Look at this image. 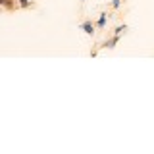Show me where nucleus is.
I'll use <instances>...</instances> for the list:
<instances>
[{
  "label": "nucleus",
  "instance_id": "nucleus-2",
  "mask_svg": "<svg viewBox=\"0 0 154 154\" xmlns=\"http://www.w3.org/2000/svg\"><path fill=\"white\" fill-rule=\"evenodd\" d=\"M119 38H122V37L112 35V37H108V38H106V41H104V42H102V45H100L98 48H110V50H112V48H116V46L119 45Z\"/></svg>",
  "mask_w": 154,
  "mask_h": 154
},
{
  "label": "nucleus",
  "instance_id": "nucleus-1",
  "mask_svg": "<svg viewBox=\"0 0 154 154\" xmlns=\"http://www.w3.org/2000/svg\"><path fill=\"white\" fill-rule=\"evenodd\" d=\"M79 29L85 33L87 37H93L94 33H96V23H93V19H91V17H87V19H83V21L79 23Z\"/></svg>",
  "mask_w": 154,
  "mask_h": 154
},
{
  "label": "nucleus",
  "instance_id": "nucleus-5",
  "mask_svg": "<svg viewBox=\"0 0 154 154\" xmlns=\"http://www.w3.org/2000/svg\"><path fill=\"white\" fill-rule=\"evenodd\" d=\"M17 6L19 10H31V8H37V2L35 0H17Z\"/></svg>",
  "mask_w": 154,
  "mask_h": 154
},
{
  "label": "nucleus",
  "instance_id": "nucleus-7",
  "mask_svg": "<svg viewBox=\"0 0 154 154\" xmlns=\"http://www.w3.org/2000/svg\"><path fill=\"white\" fill-rule=\"evenodd\" d=\"M125 31H127V25H125V23H123V25H118V27H116L114 29V35H118V37H122L123 35V33Z\"/></svg>",
  "mask_w": 154,
  "mask_h": 154
},
{
  "label": "nucleus",
  "instance_id": "nucleus-3",
  "mask_svg": "<svg viewBox=\"0 0 154 154\" xmlns=\"http://www.w3.org/2000/svg\"><path fill=\"white\" fill-rule=\"evenodd\" d=\"M0 4H2V8H4V12H16V10H19L17 6V0H0Z\"/></svg>",
  "mask_w": 154,
  "mask_h": 154
},
{
  "label": "nucleus",
  "instance_id": "nucleus-4",
  "mask_svg": "<svg viewBox=\"0 0 154 154\" xmlns=\"http://www.w3.org/2000/svg\"><path fill=\"white\" fill-rule=\"evenodd\" d=\"M106 21H108V12H100L98 19H96V31H104Z\"/></svg>",
  "mask_w": 154,
  "mask_h": 154
},
{
  "label": "nucleus",
  "instance_id": "nucleus-6",
  "mask_svg": "<svg viewBox=\"0 0 154 154\" xmlns=\"http://www.w3.org/2000/svg\"><path fill=\"white\" fill-rule=\"evenodd\" d=\"M122 6H123V0H110V4H108V8L114 10V12H118Z\"/></svg>",
  "mask_w": 154,
  "mask_h": 154
},
{
  "label": "nucleus",
  "instance_id": "nucleus-8",
  "mask_svg": "<svg viewBox=\"0 0 154 154\" xmlns=\"http://www.w3.org/2000/svg\"><path fill=\"white\" fill-rule=\"evenodd\" d=\"M0 12H4V8H2V4H0Z\"/></svg>",
  "mask_w": 154,
  "mask_h": 154
}]
</instances>
